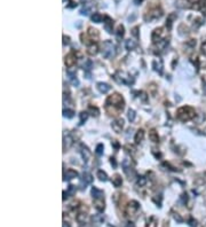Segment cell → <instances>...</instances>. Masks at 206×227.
<instances>
[{
  "label": "cell",
  "mask_w": 206,
  "mask_h": 227,
  "mask_svg": "<svg viewBox=\"0 0 206 227\" xmlns=\"http://www.w3.org/2000/svg\"><path fill=\"white\" fill-rule=\"evenodd\" d=\"M149 139L151 140L152 142H154V143H157L158 141H159V137H158V133L156 132V130H151V131L149 132Z\"/></svg>",
  "instance_id": "18"
},
{
  "label": "cell",
  "mask_w": 206,
  "mask_h": 227,
  "mask_svg": "<svg viewBox=\"0 0 206 227\" xmlns=\"http://www.w3.org/2000/svg\"><path fill=\"white\" fill-rule=\"evenodd\" d=\"M105 107H107V109H110L112 108V110H117L118 112L120 111V110L124 109V106H125V102H124V99H123V96L120 95V94H118V93H115V94H112L110 95L108 99H107V101H105ZM111 110L110 115H112V111Z\"/></svg>",
  "instance_id": "1"
},
{
  "label": "cell",
  "mask_w": 206,
  "mask_h": 227,
  "mask_svg": "<svg viewBox=\"0 0 206 227\" xmlns=\"http://www.w3.org/2000/svg\"><path fill=\"white\" fill-rule=\"evenodd\" d=\"M157 219L154 218V216H151L149 219H148L147 221V225H146V227H157Z\"/></svg>",
  "instance_id": "24"
},
{
  "label": "cell",
  "mask_w": 206,
  "mask_h": 227,
  "mask_svg": "<svg viewBox=\"0 0 206 227\" xmlns=\"http://www.w3.org/2000/svg\"><path fill=\"white\" fill-rule=\"evenodd\" d=\"M92 195H93V198H103V192L100 191L99 188L96 187H93L92 188Z\"/></svg>",
  "instance_id": "19"
},
{
  "label": "cell",
  "mask_w": 206,
  "mask_h": 227,
  "mask_svg": "<svg viewBox=\"0 0 206 227\" xmlns=\"http://www.w3.org/2000/svg\"><path fill=\"white\" fill-rule=\"evenodd\" d=\"M146 183H147V178L146 177H141L140 179L138 180V186H140V187H143Z\"/></svg>",
  "instance_id": "38"
},
{
  "label": "cell",
  "mask_w": 206,
  "mask_h": 227,
  "mask_svg": "<svg viewBox=\"0 0 206 227\" xmlns=\"http://www.w3.org/2000/svg\"><path fill=\"white\" fill-rule=\"evenodd\" d=\"M163 15V10L159 8V5H150L148 7L147 12L144 14V20L148 21V22H151V21H154L159 17H162Z\"/></svg>",
  "instance_id": "3"
},
{
  "label": "cell",
  "mask_w": 206,
  "mask_h": 227,
  "mask_svg": "<svg viewBox=\"0 0 206 227\" xmlns=\"http://www.w3.org/2000/svg\"><path fill=\"white\" fill-rule=\"evenodd\" d=\"M124 33H125V31H124V27H123L121 24H120V25H118L117 31H116V36H117L118 39L123 38V37H124Z\"/></svg>",
  "instance_id": "27"
},
{
  "label": "cell",
  "mask_w": 206,
  "mask_h": 227,
  "mask_svg": "<svg viewBox=\"0 0 206 227\" xmlns=\"http://www.w3.org/2000/svg\"><path fill=\"white\" fill-rule=\"evenodd\" d=\"M174 219L177 220L179 223H181V221H182V218H181V217H180L179 214H174Z\"/></svg>",
  "instance_id": "46"
},
{
  "label": "cell",
  "mask_w": 206,
  "mask_h": 227,
  "mask_svg": "<svg viewBox=\"0 0 206 227\" xmlns=\"http://www.w3.org/2000/svg\"><path fill=\"white\" fill-rule=\"evenodd\" d=\"M141 2H142V0H134V4H135V5H140Z\"/></svg>",
  "instance_id": "47"
},
{
  "label": "cell",
  "mask_w": 206,
  "mask_h": 227,
  "mask_svg": "<svg viewBox=\"0 0 206 227\" xmlns=\"http://www.w3.org/2000/svg\"><path fill=\"white\" fill-rule=\"evenodd\" d=\"M86 218H87V214H86V213L79 212L78 214H77V221H78V223H80V224H82V223H85V220H86Z\"/></svg>",
  "instance_id": "29"
},
{
  "label": "cell",
  "mask_w": 206,
  "mask_h": 227,
  "mask_svg": "<svg viewBox=\"0 0 206 227\" xmlns=\"http://www.w3.org/2000/svg\"><path fill=\"white\" fill-rule=\"evenodd\" d=\"M79 152H80L81 156H82V158H84V161L87 162L89 160V157H90V152L88 150V148L85 146V145H82L81 143L80 146H79Z\"/></svg>",
  "instance_id": "11"
},
{
  "label": "cell",
  "mask_w": 206,
  "mask_h": 227,
  "mask_svg": "<svg viewBox=\"0 0 206 227\" xmlns=\"http://www.w3.org/2000/svg\"><path fill=\"white\" fill-rule=\"evenodd\" d=\"M92 221L94 224H96V225H100V224H102L103 221H104V217H103L102 214H95V216L92 217Z\"/></svg>",
  "instance_id": "22"
},
{
  "label": "cell",
  "mask_w": 206,
  "mask_h": 227,
  "mask_svg": "<svg viewBox=\"0 0 206 227\" xmlns=\"http://www.w3.org/2000/svg\"><path fill=\"white\" fill-rule=\"evenodd\" d=\"M135 116H136V114H135V111H134V110L133 109L128 110V112H127V117H128V119H129V122H134Z\"/></svg>",
  "instance_id": "33"
},
{
  "label": "cell",
  "mask_w": 206,
  "mask_h": 227,
  "mask_svg": "<svg viewBox=\"0 0 206 227\" xmlns=\"http://www.w3.org/2000/svg\"><path fill=\"white\" fill-rule=\"evenodd\" d=\"M76 191H77L76 186H74V185H70V186L68 187V191H66V193H68V195H69V196H74V194H76Z\"/></svg>",
  "instance_id": "31"
},
{
  "label": "cell",
  "mask_w": 206,
  "mask_h": 227,
  "mask_svg": "<svg viewBox=\"0 0 206 227\" xmlns=\"http://www.w3.org/2000/svg\"><path fill=\"white\" fill-rule=\"evenodd\" d=\"M113 78H115V81H117L118 84H127V85H129V84L133 83V79L129 76H127V75L124 72H120V71L116 73V75L113 76Z\"/></svg>",
  "instance_id": "6"
},
{
  "label": "cell",
  "mask_w": 206,
  "mask_h": 227,
  "mask_svg": "<svg viewBox=\"0 0 206 227\" xmlns=\"http://www.w3.org/2000/svg\"><path fill=\"white\" fill-rule=\"evenodd\" d=\"M151 39H152V43L156 45H158L160 41L163 40H165L166 38H165V31L163 28H158V29H156L152 32V35H151Z\"/></svg>",
  "instance_id": "5"
},
{
  "label": "cell",
  "mask_w": 206,
  "mask_h": 227,
  "mask_svg": "<svg viewBox=\"0 0 206 227\" xmlns=\"http://www.w3.org/2000/svg\"><path fill=\"white\" fill-rule=\"evenodd\" d=\"M69 79H70L71 84H72L74 86H78V85H79V81L77 79L76 75H69Z\"/></svg>",
  "instance_id": "32"
},
{
  "label": "cell",
  "mask_w": 206,
  "mask_h": 227,
  "mask_svg": "<svg viewBox=\"0 0 206 227\" xmlns=\"http://www.w3.org/2000/svg\"><path fill=\"white\" fill-rule=\"evenodd\" d=\"M112 183H113V186H115V187H120V186H121V183H123V179H121V177L119 176V175H115L113 178H112Z\"/></svg>",
  "instance_id": "21"
},
{
  "label": "cell",
  "mask_w": 206,
  "mask_h": 227,
  "mask_svg": "<svg viewBox=\"0 0 206 227\" xmlns=\"http://www.w3.org/2000/svg\"><path fill=\"white\" fill-rule=\"evenodd\" d=\"M200 50H202V53L204 54L206 56V39L203 41V44H202V47H200Z\"/></svg>",
  "instance_id": "40"
},
{
  "label": "cell",
  "mask_w": 206,
  "mask_h": 227,
  "mask_svg": "<svg viewBox=\"0 0 206 227\" xmlns=\"http://www.w3.org/2000/svg\"><path fill=\"white\" fill-rule=\"evenodd\" d=\"M87 35L90 38L92 41H96L99 39V31L94 28H88V31H87Z\"/></svg>",
  "instance_id": "14"
},
{
  "label": "cell",
  "mask_w": 206,
  "mask_h": 227,
  "mask_svg": "<svg viewBox=\"0 0 206 227\" xmlns=\"http://www.w3.org/2000/svg\"><path fill=\"white\" fill-rule=\"evenodd\" d=\"M94 206H95V209L97 211H103L104 210V201H103V198H95L94 200Z\"/></svg>",
  "instance_id": "16"
},
{
  "label": "cell",
  "mask_w": 206,
  "mask_h": 227,
  "mask_svg": "<svg viewBox=\"0 0 206 227\" xmlns=\"http://www.w3.org/2000/svg\"><path fill=\"white\" fill-rule=\"evenodd\" d=\"M139 209H140L139 202H136V201H131V202L128 203V205H127L126 213H127L128 216H134L135 213L139 211Z\"/></svg>",
  "instance_id": "7"
},
{
  "label": "cell",
  "mask_w": 206,
  "mask_h": 227,
  "mask_svg": "<svg viewBox=\"0 0 206 227\" xmlns=\"http://www.w3.org/2000/svg\"><path fill=\"white\" fill-rule=\"evenodd\" d=\"M92 181H93L92 175L88 173V172H84V173H82V178H81V186H82L81 188H82V189L86 188V186L89 185V183H92Z\"/></svg>",
  "instance_id": "9"
},
{
  "label": "cell",
  "mask_w": 206,
  "mask_h": 227,
  "mask_svg": "<svg viewBox=\"0 0 206 227\" xmlns=\"http://www.w3.org/2000/svg\"><path fill=\"white\" fill-rule=\"evenodd\" d=\"M189 225H190L191 227H197V220L190 219L189 220Z\"/></svg>",
  "instance_id": "43"
},
{
  "label": "cell",
  "mask_w": 206,
  "mask_h": 227,
  "mask_svg": "<svg viewBox=\"0 0 206 227\" xmlns=\"http://www.w3.org/2000/svg\"><path fill=\"white\" fill-rule=\"evenodd\" d=\"M143 138H144V131L143 130H139V131L136 132V134H135V138H134L135 143L139 145L141 141L143 140Z\"/></svg>",
  "instance_id": "17"
},
{
  "label": "cell",
  "mask_w": 206,
  "mask_h": 227,
  "mask_svg": "<svg viewBox=\"0 0 206 227\" xmlns=\"http://www.w3.org/2000/svg\"><path fill=\"white\" fill-rule=\"evenodd\" d=\"M76 55H74V53H70V54H68L65 56V66L68 68H72V67L76 66Z\"/></svg>",
  "instance_id": "10"
},
{
  "label": "cell",
  "mask_w": 206,
  "mask_h": 227,
  "mask_svg": "<svg viewBox=\"0 0 206 227\" xmlns=\"http://www.w3.org/2000/svg\"><path fill=\"white\" fill-rule=\"evenodd\" d=\"M79 116H80V122H79V125H82L86 121H87V118H88V114L86 112V111H82L79 114Z\"/></svg>",
  "instance_id": "30"
},
{
  "label": "cell",
  "mask_w": 206,
  "mask_h": 227,
  "mask_svg": "<svg viewBox=\"0 0 206 227\" xmlns=\"http://www.w3.org/2000/svg\"><path fill=\"white\" fill-rule=\"evenodd\" d=\"M103 149H104V147H103L102 143H100V145H97V147H96V155L97 156H101V155H103Z\"/></svg>",
  "instance_id": "37"
},
{
  "label": "cell",
  "mask_w": 206,
  "mask_h": 227,
  "mask_svg": "<svg viewBox=\"0 0 206 227\" xmlns=\"http://www.w3.org/2000/svg\"><path fill=\"white\" fill-rule=\"evenodd\" d=\"M138 30H139V27H135V28H133V29H132V35L135 37V38H138V37H139Z\"/></svg>",
  "instance_id": "41"
},
{
  "label": "cell",
  "mask_w": 206,
  "mask_h": 227,
  "mask_svg": "<svg viewBox=\"0 0 206 227\" xmlns=\"http://www.w3.org/2000/svg\"><path fill=\"white\" fill-rule=\"evenodd\" d=\"M65 44H69V37L63 36V45H65Z\"/></svg>",
  "instance_id": "45"
},
{
  "label": "cell",
  "mask_w": 206,
  "mask_h": 227,
  "mask_svg": "<svg viewBox=\"0 0 206 227\" xmlns=\"http://www.w3.org/2000/svg\"><path fill=\"white\" fill-rule=\"evenodd\" d=\"M97 178L101 180V181H107L108 180V176H107V173L102 171V170H100V171H97Z\"/></svg>",
  "instance_id": "28"
},
{
  "label": "cell",
  "mask_w": 206,
  "mask_h": 227,
  "mask_svg": "<svg viewBox=\"0 0 206 227\" xmlns=\"http://www.w3.org/2000/svg\"><path fill=\"white\" fill-rule=\"evenodd\" d=\"M63 227H70V224L69 223H63Z\"/></svg>",
  "instance_id": "48"
},
{
  "label": "cell",
  "mask_w": 206,
  "mask_h": 227,
  "mask_svg": "<svg viewBox=\"0 0 206 227\" xmlns=\"http://www.w3.org/2000/svg\"><path fill=\"white\" fill-rule=\"evenodd\" d=\"M76 177H78V172L74 170V169H69L66 170V172L64 173V180H71Z\"/></svg>",
  "instance_id": "13"
},
{
  "label": "cell",
  "mask_w": 206,
  "mask_h": 227,
  "mask_svg": "<svg viewBox=\"0 0 206 227\" xmlns=\"http://www.w3.org/2000/svg\"><path fill=\"white\" fill-rule=\"evenodd\" d=\"M88 109H89V111H92V112H93V114H92L93 116H99V109H97L96 107H93V106H89Z\"/></svg>",
  "instance_id": "39"
},
{
  "label": "cell",
  "mask_w": 206,
  "mask_h": 227,
  "mask_svg": "<svg viewBox=\"0 0 206 227\" xmlns=\"http://www.w3.org/2000/svg\"><path fill=\"white\" fill-rule=\"evenodd\" d=\"M104 29L107 30L109 33H111L112 32V25H113V21L111 20L109 16H105L104 17Z\"/></svg>",
  "instance_id": "15"
},
{
  "label": "cell",
  "mask_w": 206,
  "mask_h": 227,
  "mask_svg": "<svg viewBox=\"0 0 206 227\" xmlns=\"http://www.w3.org/2000/svg\"><path fill=\"white\" fill-rule=\"evenodd\" d=\"M102 48H103L102 50L103 58H105V59H111V58L115 56L116 50H115V45L112 44V41H110V40L104 41V43H103Z\"/></svg>",
  "instance_id": "4"
},
{
  "label": "cell",
  "mask_w": 206,
  "mask_h": 227,
  "mask_svg": "<svg viewBox=\"0 0 206 227\" xmlns=\"http://www.w3.org/2000/svg\"><path fill=\"white\" fill-rule=\"evenodd\" d=\"M92 66H93L92 61H90V60H86V61L84 62V64H82V68H84L85 70H90V69H92Z\"/></svg>",
  "instance_id": "36"
},
{
  "label": "cell",
  "mask_w": 206,
  "mask_h": 227,
  "mask_svg": "<svg viewBox=\"0 0 206 227\" xmlns=\"http://www.w3.org/2000/svg\"><path fill=\"white\" fill-rule=\"evenodd\" d=\"M111 127H112V130L116 133H120L121 130H123V127H124V119L123 118H117L116 121L112 122Z\"/></svg>",
  "instance_id": "8"
},
{
  "label": "cell",
  "mask_w": 206,
  "mask_h": 227,
  "mask_svg": "<svg viewBox=\"0 0 206 227\" xmlns=\"http://www.w3.org/2000/svg\"><path fill=\"white\" fill-rule=\"evenodd\" d=\"M63 115L68 118H72L74 116V110H70V109H64L63 110Z\"/></svg>",
  "instance_id": "34"
},
{
  "label": "cell",
  "mask_w": 206,
  "mask_h": 227,
  "mask_svg": "<svg viewBox=\"0 0 206 227\" xmlns=\"http://www.w3.org/2000/svg\"><path fill=\"white\" fill-rule=\"evenodd\" d=\"M72 145V139H71V137L70 135H68V137H64V148H69V147Z\"/></svg>",
  "instance_id": "35"
},
{
  "label": "cell",
  "mask_w": 206,
  "mask_h": 227,
  "mask_svg": "<svg viewBox=\"0 0 206 227\" xmlns=\"http://www.w3.org/2000/svg\"><path fill=\"white\" fill-rule=\"evenodd\" d=\"M96 87H97V89H99L101 93H103V94L108 93V92L111 89V86L109 85V84H107V83H97Z\"/></svg>",
  "instance_id": "12"
},
{
  "label": "cell",
  "mask_w": 206,
  "mask_h": 227,
  "mask_svg": "<svg viewBox=\"0 0 206 227\" xmlns=\"http://www.w3.org/2000/svg\"><path fill=\"white\" fill-rule=\"evenodd\" d=\"M110 160H111L110 162H111V164H112V166H113V168H117V163H116V160H115L113 157H111Z\"/></svg>",
  "instance_id": "44"
},
{
  "label": "cell",
  "mask_w": 206,
  "mask_h": 227,
  "mask_svg": "<svg viewBox=\"0 0 206 227\" xmlns=\"http://www.w3.org/2000/svg\"><path fill=\"white\" fill-rule=\"evenodd\" d=\"M196 112H195V109L190 107V106H184V107H181L179 108L177 112V116L180 121L182 122H188V121H191L192 118L195 117Z\"/></svg>",
  "instance_id": "2"
},
{
  "label": "cell",
  "mask_w": 206,
  "mask_h": 227,
  "mask_svg": "<svg viewBox=\"0 0 206 227\" xmlns=\"http://www.w3.org/2000/svg\"><path fill=\"white\" fill-rule=\"evenodd\" d=\"M97 52H99V47H97V45L94 44V43L92 45H89V46H87V53L90 54V55H95Z\"/></svg>",
  "instance_id": "20"
},
{
  "label": "cell",
  "mask_w": 206,
  "mask_h": 227,
  "mask_svg": "<svg viewBox=\"0 0 206 227\" xmlns=\"http://www.w3.org/2000/svg\"><path fill=\"white\" fill-rule=\"evenodd\" d=\"M135 46H136V43L134 41V40H131V39H128V40H126L125 41V47L126 50H133V48H135Z\"/></svg>",
  "instance_id": "26"
},
{
  "label": "cell",
  "mask_w": 206,
  "mask_h": 227,
  "mask_svg": "<svg viewBox=\"0 0 206 227\" xmlns=\"http://www.w3.org/2000/svg\"><path fill=\"white\" fill-rule=\"evenodd\" d=\"M92 21L95 23H101L103 21V16L100 13H94L92 15Z\"/></svg>",
  "instance_id": "25"
},
{
  "label": "cell",
  "mask_w": 206,
  "mask_h": 227,
  "mask_svg": "<svg viewBox=\"0 0 206 227\" xmlns=\"http://www.w3.org/2000/svg\"><path fill=\"white\" fill-rule=\"evenodd\" d=\"M174 18H177V15L175 14H171L167 17V21H166V28L168 30H171L172 29V24H173V20Z\"/></svg>",
  "instance_id": "23"
},
{
  "label": "cell",
  "mask_w": 206,
  "mask_h": 227,
  "mask_svg": "<svg viewBox=\"0 0 206 227\" xmlns=\"http://www.w3.org/2000/svg\"><path fill=\"white\" fill-rule=\"evenodd\" d=\"M81 227H82V226H81Z\"/></svg>",
  "instance_id": "49"
},
{
  "label": "cell",
  "mask_w": 206,
  "mask_h": 227,
  "mask_svg": "<svg viewBox=\"0 0 206 227\" xmlns=\"http://www.w3.org/2000/svg\"><path fill=\"white\" fill-rule=\"evenodd\" d=\"M81 15H88L89 14V8H82L80 10Z\"/></svg>",
  "instance_id": "42"
}]
</instances>
